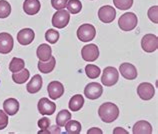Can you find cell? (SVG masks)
I'll list each match as a JSON object with an SVG mask.
<instances>
[{
	"mask_svg": "<svg viewBox=\"0 0 158 134\" xmlns=\"http://www.w3.org/2000/svg\"><path fill=\"white\" fill-rule=\"evenodd\" d=\"M88 134H93V133H98V134H102L103 131L101 130L100 128H97V127H92L91 129H89L88 131H87Z\"/></svg>",
	"mask_w": 158,
	"mask_h": 134,
	"instance_id": "8d00e7d4",
	"label": "cell"
},
{
	"mask_svg": "<svg viewBox=\"0 0 158 134\" xmlns=\"http://www.w3.org/2000/svg\"><path fill=\"white\" fill-rule=\"evenodd\" d=\"M147 15H148L149 19H150L153 23L156 24L158 22V6L154 5V6L149 8L148 12H147Z\"/></svg>",
	"mask_w": 158,
	"mask_h": 134,
	"instance_id": "1f68e13d",
	"label": "cell"
},
{
	"mask_svg": "<svg viewBox=\"0 0 158 134\" xmlns=\"http://www.w3.org/2000/svg\"><path fill=\"white\" fill-rule=\"evenodd\" d=\"M45 39L50 44H55L59 39V32L55 29H48L45 32Z\"/></svg>",
	"mask_w": 158,
	"mask_h": 134,
	"instance_id": "f546056e",
	"label": "cell"
},
{
	"mask_svg": "<svg viewBox=\"0 0 158 134\" xmlns=\"http://www.w3.org/2000/svg\"><path fill=\"white\" fill-rule=\"evenodd\" d=\"M68 0H51V5L55 10H62L66 8Z\"/></svg>",
	"mask_w": 158,
	"mask_h": 134,
	"instance_id": "d6a6232c",
	"label": "cell"
},
{
	"mask_svg": "<svg viewBox=\"0 0 158 134\" xmlns=\"http://www.w3.org/2000/svg\"><path fill=\"white\" fill-rule=\"evenodd\" d=\"M36 55L40 61H47L52 56V49L46 43L40 44L36 50Z\"/></svg>",
	"mask_w": 158,
	"mask_h": 134,
	"instance_id": "ffe728a7",
	"label": "cell"
},
{
	"mask_svg": "<svg viewBox=\"0 0 158 134\" xmlns=\"http://www.w3.org/2000/svg\"><path fill=\"white\" fill-rule=\"evenodd\" d=\"M137 94L142 100H150L155 95V88L151 83L142 82L137 87Z\"/></svg>",
	"mask_w": 158,
	"mask_h": 134,
	"instance_id": "9c48e42d",
	"label": "cell"
},
{
	"mask_svg": "<svg viewBox=\"0 0 158 134\" xmlns=\"http://www.w3.org/2000/svg\"><path fill=\"white\" fill-rule=\"evenodd\" d=\"M70 20V13L67 10H56L52 16V25L58 29L66 27Z\"/></svg>",
	"mask_w": 158,
	"mask_h": 134,
	"instance_id": "5b68a950",
	"label": "cell"
},
{
	"mask_svg": "<svg viewBox=\"0 0 158 134\" xmlns=\"http://www.w3.org/2000/svg\"><path fill=\"white\" fill-rule=\"evenodd\" d=\"M14 45L13 37L9 33L2 32L0 33V53L8 54L12 51Z\"/></svg>",
	"mask_w": 158,
	"mask_h": 134,
	"instance_id": "8fae6325",
	"label": "cell"
},
{
	"mask_svg": "<svg viewBox=\"0 0 158 134\" xmlns=\"http://www.w3.org/2000/svg\"><path fill=\"white\" fill-rule=\"evenodd\" d=\"M83 105H84V97L81 94H76L72 96L68 103L69 109L73 112L79 111L83 107Z\"/></svg>",
	"mask_w": 158,
	"mask_h": 134,
	"instance_id": "44dd1931",
	"label": "cell"
},
{
	"mask_svg": "<svg viewBox=\"0 0 158 134\" xmlns=\"http://www.w3.org/2000/svg\"><path fill=\"white\" fill-rule=\"evenodd\" d=\"M29 75H30L29 70L24 68L21 71H19V72L12 74V79H13V81L15 83H17V84H23V83H25L29 79Z\"/></svg>",
	"mask_w": 158,
	"mask_h": 134,
	"instance_id": "603a6c76",
	"label": "cell"
},
{
	"mask_svg": "<svg viewBox=\"0 0 158 134\" xmlns=\"http://www.w3.org/2000/svg\"><path fill=\"white\" fill-rule=\"evenodd\" d=\"M85 73L87 77L90 79H96L101 73V70L98 66L94 64H88L85 67Z\"/></svg>",
	"mask_w": 158,
	"mask_h": 134,
	"instance_id": "83f0119b",
	"label": "cell"
},
{
	"mask_svg": "<svg viewBox=\"0 0 158 134\" xmlns=\"http://www.w3.org/2000/svg\"><path fill=\"white\" fill-rule=\"evenodd\" d=\"M42 85H43L42 77H41V75L36 74L31 78V80L27 83L26 89H27V91L29 92V93L34 94V93H37V92L42 88Z\"/></svg>",
	"mask_w": 158,
	"mask_h": 134,
	"instance_id": "2e32d148",
	"label": "cell"
},
{
	"mask_svg": "<svg viewBox=\"0 0 158 134\" xmlns=\"http://www.w3.org/2000/svg\"><path fill=\"white\" fill-rule=\"evenodd\" d=\"M8 125V115L4 110H0V130H3Z\"/></svg>",
	"mask_w": 158,
	"mask_h": 134,
	"instance_id": "836d02e7",
	"label": "cell"
},
{
	"mask_svg": "<svg viewBox=\"0 0 158 134\" xmlns=\"http://www.w3.org/2000/svg\"><path fill=\"white\" fill-rule=\"evenodd\" d=\"M55 64H56V59L53 56H51V58L47 61H40L38 62V70L41 73H50L53 71V69L55 68Z\"/></svg>",
	"mask_w": 158,
	"mask_h": 134,
	"instance_id": "7402d4cb",
	"label": "cell"
},
{
	"mask_svg": "<svg viewBox=\"0 0 158 134\" xmlns=\"http://www.w3.org/2000/svg\"><path fill=\"white\" fill-rule=\"evenodd\" d=\"M138 24V18L132 12H126L118 19V26L123 31H131Z\"/></svg>",
	"mask_w": 158,
	"mask_h": 134,
	"instance_id": "7a4b0ae2",
	"label": "cell"
},
{
	"mask_svg": "<svg viewBox=\"0 0 158 134\" xmlns=\"http://www.w3.org/2000/svg\"><path fill=\"white\" fill-rule=\"evenodd\" d=\"M103 93V87L97 82H90L84 88V95L88 99L95 100L98 99Z\"/></svg>",
	"mask_w": 158,
	"mask_h": 134,
	"instance_id": "ba28073f",
	"label": "cell"
},
{
	"mask_svg": "<svg viewBox=\"0 0 158 134\" xmlns=\"http://www.w3.org/2000/svg\"><path fill=\"white\" fill-rule=\"evenodd\" d=\"M66 7H67V11L69 13L77 14L82 9V3L80 0H68Z\"/></svg>",
	"mask_w": 158,
	"mask_h": 134,
	"instance_id": "4316f807",
	"label": "cell"
},
{
	"mask_svg": "<svg viewBox=\"0 0 158 134\" xmlns=\"http://www.w3.org/2000/svg\"><path fill=\"white\" fill-rule=\"evenodd\" d=\"M47 92L49 97L56 100L64 94V86L59 81H51L47 86Z\"/></svg>",
	"mask_w": 158,
	"mask_h": 134,
	"instance_id": "4fadbf2b",
	"label": "cell"
},
{
	"mask_svg": "<svg viewBox=\"0 0 158 134\" xmlns=\"http://www.w3.org/2000/svg\"><path fill=\"white\" fill-rule=\"evenodd\" d=\"M71 119V113L68 110L63 109L60 112H58V114L56 116V124L60 127H64L65 124Z\"/></svg>",
	"mask_w": 158,
	"mask_h": 134,
	"instance_id": "cb8c5ba5",
	"label": "cell"
},
{
	"mask_svg": "<svg viewBox=\"0 0 158 134\" xmlns=\"http://www.w3.org/2000/svg\"><path fill=\"white\" fill-rule=\"evenodd\" d=\"M38 127L41 128V130H45V129H47L49 127V125H50V120H49L47 117H42V118H40L38 120Z\"/></svg>",
	"mask_w": 158,
	"mask_h": 134,
	"instance_id": "e575fe53",
	"label": "cell"
},
{
	"mask_svg": "<svg viewBox=\"0 0 158 134\" xmlns=\"http://www.w3.org/2000/svg\"><path fill=\"white\" fill-rule=\"evenodd\" d=\"M116 16V10L110 5H105L99 8L98 10V18L100 19V21L108 24L113 22Z\"/></svg>",
	"mask_w": 158,
	"mask_h": 134,
	"instance_id": "30bf717a",
	"label": "cell"
},
{
	"mask_svg": "<svg viewBox=\"0 0 158 134\" xmlns=\"http://www.w3.org/2000/svg\"><path fill=\"white\" fill-rule=\"evenodd\" d=\"M11 13V5L6 0H0V18H6Z\"/></svg>",
	"mask_w": 158,
	"mask_h": 134,
	"instance_id": "f1b7e54d",
	"label": "cell"
},
{
	"mask_svg": "<svg viewBox=\"0 0 158 134\" xmlns=\"http://www.w3.org/2000/svg\"><path fill=\"white\" fill-rule=\"evenodd\" d=\"M113 3L116 8L120 10H127L132 7L133 0H113Z\"/></svg>",
	"mask_w": 158,
	"mask_h": 134,
	"instance_id": "4dcf8cb0",
	"label": "cell"
},
{
	"mask_svg": "<svg viewBox=\"0 0 158 134\" xmlns=\"http://www.w3.org/2000/svg\"><path fill=\"white\" fill-rule=\"evenodd\" d=\"M96 36V29L92 24H82L77 29V37L82 42H89Z\"/></svg>",
	"mask_w": 158,
	"mask_h": 134,
	"instance_id": "277c9868",
	"label": "cell"
},
{
	"mask_svg": "<svg viewBox=\"0 0 158 134\" xmlns=\"http://www.w3.org/2000/svg\"><path fill=\"white\" fill-rule=\"evenodd\" d=\"M37 108L40 114L42 115H52L56 110V105L55 103L50 101L46 97H42L37 104Z\"/></svg>",
	"mask_w": 158,
	"mask_h": 134,
	"instance_id": "7c38bea8",
	"label": "cell"
},
{
	"mask_svg": "<svg viewBox=\"0 0 158 134\" xmlns=\"http://www.w3.org/2000/svg\"><path fill=\"white\" fill-rule=\"evenodd\" d=\"M47 130L49 133H60L61 132V129H60V126H58V125H53L50 128H47Z\"/></svg>",
	"mask_w": 158,
	"mask_h": 134,
	"instance_id": "d590c367",
	"label": "cell"
},
{
	"mask_svg": "<svg viewBox=\"0 0 158 134\" xmlns=\"http://www.w3.org/2000/svg\"><path fill=\"white\" fill-rule=\"evenodd\" d=\"M35 33L31 28H24L21 29L17 33V41L21 45H28L34 40Z\"/></svg>",
	"mask_w": 158,
	"mask_h": 134,
	"instance_id": "9a60e30c",
	"label": "cell"
},
{
	"mask_svg": "<svg viewBox=\"0 0 158 134\" xmlns=\"http://www.w3.org/2000/svg\"><path fill=\"white\" fill-rule=\"evenodd\" d=\"M24 67H25V62H24L23 59H21V58H17V57H13L12 60L10 61L9 70L12 73H16V72H19V71L24 69Z\"/></svg>",
	"mask_w": 158,
	"mask_h": 134,
	"instance_id": "484cf974",
	"label": "cell"
},
{
	"mask_svg": "<svg viewBox=\"0 0 158 134\" xmlns=\"http://www.w3.org/2000/svg\"><path fill=\"white\" fill-rule=\"evenodd\" d=\"M113 133L114 134H118V133H124V134H127V130H125L124 128L122 127H116L114 130H113Z\"/></svg>",
	"mask_w": 158,
	"mask_h": 134,
	"instance_id": "74e56055",
	"label": "cell"
},
{
	"mask_svg": "<svg viewBox=\"0 0 158 134\" xmlns=\"http://www.w3.org/2000/svg\"><path fill=\"white\" fill-rule=\"evenodd\" d=\"M82 130L81 123L78 122L76 120H69L67 123L65 124V131L66 133L70 134H78Z\"/></svg>",
	"mask_w": 158,
	"mask_h": 134,
	"instance_id": "d4e9b609",
	"label": "cell"
},
{
	"mask_svg": "<svg viewBox=\"0 0 158 134\" xmlns=\"http://www.w3.org/2000/svg\"><path fill=\"white\" fill-rule=\"evenodd\" d=\"M81 56L83 60L87 62H93L99 57V49L96 44H87L81 49Z\"/></svg>",
	"mask_w": 158,
	"mask_h": 134,
	"instance_id": "8992f818",
	"label": "cell"
},
{
	"mask_svg": "<svg viewBox=\"0 0 158 134\" xmlns=\"http://www.w3.org/2000/svg\"><path fill=\"white\" fill-rule=\"evenodd\" d=\"M141 47L145 52H154L158 48V38L155 34H145L141 39Z\"/></svg>",
	"mask_w": 158,
	"mask_h": 134,
	"instance_id": "52a82bcc",
	"label": "cell"
},
{
	"mask_svg": "<svg viewBox=\"0 0 158 134\" xmlns=\"http://www.w3.org/2000/svg\"><path fill=\"white\" fill-rule=\"evenodd\" d=\"M132 132L134 134H151L152 126L148 121L140 120L137 121L132 128Z\"/></svg>",
	"mask_w": 158,
	"mask_h": 134,
	"instance_id": "d6986e66",
	"label": "cell"
},
{
	"mask_svg": "<svg viewBox=\"0 0 158 134\" xmlns=\"http://www.w3.org/2000/svg\"><path fill=\"white\" fill-rule=\"evenodd\" d=\"M119 79V72L115 67L108 66L104 68L101 76V82L103 85L107 87H111L117 83Z\"/></svg>",
	"mask_w": 158,
	"mask_h": 134,
	"instance_id": "3957f363",
	"label": "cell"
},
{
	"mask_svg": "<svg viewBox=\"0 0 158 134\" xmlns=\"http://www.w3.org/2000/svg\"><path fill=\"white\" fill-rule=\"evenodd\" d=\"M98 115L100 119L105 123H111L118 118L119 108L112 102H105L100 105L98 109Z\"/></svg>",
	"mask_w": 158,
	"mask_h": 134,
	"instance_id": "6da1fadb",
	"label": "cell"
},
{
	"mask_svg": "<svg viewBox=\"0 0 158 134\" xmlns=\"http://www.w3.org/2000/svg\"><path fill=\"white\" fill-rule=\"evenodd\" d=\"M119 72L127 80H134V79L137 78V75H138L135 66L131 63H128V62L122 63L119 66Z\"/></svg>",
	"mask_w": 158,
	"mask_h": 134,
	"instance_id": "5bb4252c",
	"label": "cell"
},
{
	"mask_svg": "<svg viewBox=\"0 0 158 134\" xmlns=\"http://www.w3.org/2000/svg\"><path fill=\"white\" fill-rule=\"evenodd\" d=\"M41 4L39 0H25L23 3V10L27 15H35L39 12Z\"/></svg>",
	"mask_w": 158,
	"mask_h": 134,
	"instance_id": "ac0fdd59",
	"label": "cell"
},
{
	"mask_svg": "<svg viewBox=\"0 0 158 134\" xmlns=\"http://www.w3.org/2000/svg\"><path fill=\"white\" fill-rule=\"evenodd\" d=\"M3 110L7 115H15L19 110V102L15 98H8L3 102Z\"/></svg>",
	"mask_w": 158,
	"mask_h": 134,
	"instance_id": "e0dca14e",
	"label": "cell"
}]
</instances>
